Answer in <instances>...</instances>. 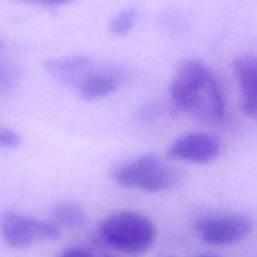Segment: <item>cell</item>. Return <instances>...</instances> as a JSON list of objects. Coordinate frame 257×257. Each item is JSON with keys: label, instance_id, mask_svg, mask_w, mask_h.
<instances>
[{"label": "cell", "instance_id": "obj_7", "mask_svg": "<svg viewBox=\"0 0 257 257\" xmlns=\"http://www.w3.org/2000/svg\"><path fill=\"white\" fill-rule=\"evenodd\" d=\"M99 65L97 59L85 54L49 58L44 63L45 70L55 80L73 89H77L78 85L88 75L92 74Z\"/></svg>", "mask_w": 257, "mask_h": 257}, {"label": "cell", "instance_id": "obj_13", "mask_svg": "<svg viewBox=\"0 0 257 257\" xmlns=\"http://www.w3.org/2000/svg\"><path fill=\"white\" fill-rule=\"evenodd\" d=\"M22 145V137L10 128H0V147L7 150H17Z\"/></svg>", "mask_w": 257, "mask_h": 257}, {"label": "cell", "instance_id": "obj_15", "mask_svg": "<svg viewBox=\"0 0 257 257\" xmlns=\"http://www.w3.org/2000/svg\"><path fill=\"white\" fill-rule=\"evenodd\" d=\"M57 257H94L89 251L82 247H69L63 250Z\"/></svg>", "mask_w": 257, "mask_h": 257}, {"label": "cell", "instance_id": "obj_6", "mask_svg": "<svg viewBox=\"0 0 257 257\" xmlns=\"http://www.w3.org/2000/svg\"><path fill=\"white\" fill-rule=\"evenodd\" d=\"M222 145L217 136L212 133H190L177 138L168 148L171 160L195 165H207L220 156Z\"/></svg>", "mask_w": 257, "mask_h": 257}, {"label": "cell", "instance_id": "obj_4", "mask_svg": "<svg viewBox=\"0 0 257 257\" xmlns=\"http://www.w3.org/2000/svg\"><path fill=\"white\" fill-rule=\"evenodd\" d=\"M0 233L8 246L13 248H27L39 241L59 238L60 228L52 221H43L17 211H3L0 213Z\"/></svg>", "mask_w": 257, "mask_h": 257}, {"label": "cell", "instance_id": "obj_9", "mask_svg": "<svg viewBox=\"0 0 257 257\" xmlns=\"http://www.w3.org/2000/svg\"><path fill=\"white\" fill-rule=\"evenodd\" d=\"M120 82L122 78L115 70L100 64L78 85L75 92L84 100L103 99L117 92Z\"/></svg>", "mask_w": 257, "mask_h": 257}, {"label": "cell", "instance_id": "obj_17", "mask_svg": "<svg viewBox=\"0 0 257 257\" xmlns=\"http://www.w3.org/2000/svg\"><path fill=\"white\" fill-rule=\"evenodd\" d=\"M102 257H113V256H109V255H105V256H102Z\"/></svg>", "mask_w": 257, "mask_h": 257}, {"label": "cell", "instance_id": "obj_3", "mask_svg": "<svg viewBox=\"0 0 257 257\" xmlns=\"http://www.w3.org/2000/svg\"><path fill=\"white\" fill-rule=\"evenodd\" d=\"M113 178L123 188L161 193L171 190L177 183L178 173L157 153H145L118 166L113 172Z\"/></svg>", "mask_w": 257, "mask_h": 257}, {"label": "cell", "instance_id": "obj_5", "mask_svg": "<svg viewBox=\"0 0 257 257\" xmlns=\"http://www.w3.org/2000/svg\"><path fill=\"white\" fill-rule=\"evenodd\" d=\"M195 231L203 242L213 246L235 245L253 231V220L242 212H220L203 216L195 223Z\"/></svg>", "mask_w": 257, "mask_h": 257}, {"label": "cell", "instance_id": "obj_14", "mask_svg": "<svg viewBox=\"0 0 257 257\" xmlns=\"http://www.w3.org/2000/svg\"><path fill=\"white\" fill-rule=\"evenodd\" d=\"M23 3H27V4L32 5H38V7H45V8H54V7H60V5H64L70 3L72 0H20Z\"/></svg>", "mask_w": 257, "mask_h": 257}, {"label": "cell", "instance_id": "obj_16", "mask_svg": "<svg viewBox=\"0 0 257 257\" xmlns=\"http://www.w3.org/2000/svg\"><path fill=\"white\" fill-rule=\"evenodd\" d=\"M196 257H220L217 255H213V253H202V255H198Z\"/></svg>", "mask_w": 257, "mask_h": 257}, {"label": "cell", "instance_id": "obj_10", "mask_svg": "<svg viewBox=\"0 0 257 257\" xmlns=\"http://www.w3.org/2000/svg\"><path fill=\"white\" fill-rule=\"evenodd\" d=\"M87 220L88 217L84 208L73 201H63L50 210V221L59 228L83 227Z\"/></svg>", "mask_w": 257, "mask_h": 257}, {"label": "cell", "instance_id": "obj_1", "mask_svg": "<svg viewBox=\"0 0 257 257\" xmlns=\"http://www.w3.org/2000/svg\"><path fill=\"white\" fill-rule=\"evenodd\" d=\"M168 89L175 107L195 119L215 123L225 117L222 87L215 73L201 60H182L176 67Z\"/></svg>", "mask_w": 257, "mask_h": 257}, {"label": "cell", "instance_id": "obj_8", "mask_svg": "<svg viewBox=\"0 0 257 257\" xmlns=\"http://www.w3.org/2000/svg\"><path fill=\"white\" fill-rule=\"evenodd\" d=\"M233 73L240 83L241 104L246 115L257 114V60L253 54H243L233 60Z\"/></svg>", "mask_w": 257, "mask_h": 257}, {"label": "cell", "instance_id": "obj_2", "mask_svg": "<svg viewBox=\"0 0 257 257\" xmlns=\"http://www.w3.org/2000/svg\"><path fill=\"white\" fill-rule=\"evenodd\" d=\"M156 226L151 218L135 211H118L103 220L98 237L105 246L138 255L147 251L156 238Z\"/></svg>", "mask_w": 257, "mask_h": 257}, {"label": "cell", "instance_id": "obj_12", "mask_svg": "<svg viewBox=\"0 0 257 257\" xmlns=\"http://www.w3.org/2000/svg\"><path fill=\"white\" fill-rule=\"evenodd\" d=\"M18 82V73L13 67L0 63V93L14 87Z\"/></svg>", "mask_w": 257, "mask_h": 257}, {"label": "cell", "instance_id": "obj_11", "mask_svg": "<svg viewBox=\"0 0 257 257\" xmlns=\"http://www.w3.org/2000/svg\"><path fill=\"white\" fill-rule=\"evenodd\" d=\"M137 20V12L133 8L123 9L113 17L109 23V32L114 37H124L131 33Z\"/></svg>", "mask_w": 257, "mask_h": 257}]
</instances>
